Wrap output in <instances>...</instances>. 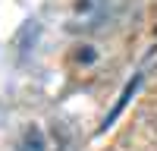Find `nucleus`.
<instances>
[{
  "label": "nucleus",
  "mask_w": 157,
  "mask_h": 151,
  "mask_svg": "<svg viewBox=\"0 0 157 151\" xmlns=\"http://www.w3.org/2000/svg\"><path fill=\"white\" fill-rule=\"evenodd\" d=\"M50 145V135L47 129H41V126H29L22 135V142H19V151H47Z\"/></svg>",
  "instance_id": "1"
},
{
  "label": "nucleus",
  "mask_w": 157,
  "mask_h": 151,
  "mask_svg": "<svg viewBox=\"0 0 157 151\" xmlns=\"http://www.w3.org/2000/svg\"><path fill=\"white\" fill-rule=\"evenodd\" d=\"M75 63H78V66H91V63H98V47L94 44H78Z\"/></svg>",
  "instance_id": "2"
}]
</instances>
